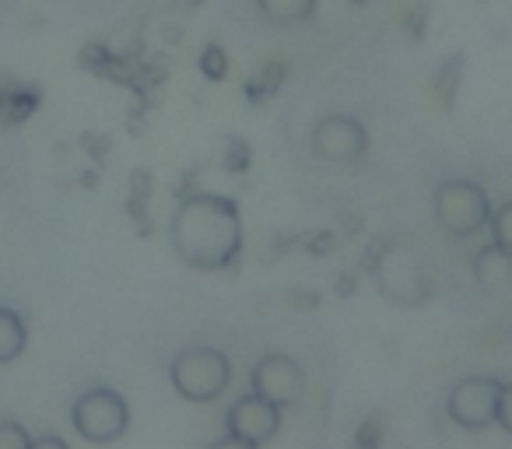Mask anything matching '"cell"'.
Segmentation results:
<instances>
[{
    "mask_svg": "<svg viewBox=\"0 0 512 449\" xmlns=\"http://www.w3.org/2000/svg\"><path fill=\"white\" fill-rule=\"evenodd\" d=\"M348 4H355V8H369V4H376V0H348Z\"/></svg>",
    "mask_w": 512,
    "mask_h": 449,
    "instance_id": "d6986e66",
    "label": "cell"
},
{
    "mask_svg": "<svg viewBox=\"0 0 512 449\" xmlns=\"http://www.w3.org/2000/svg\"><path fill=\"white\" fill-rule=\"evenodd\" d=\"M172 250L197 271H221L242 250V211L221 193H190L172 211Z\"/></svg>",
    "mask_w": 512,
    "mask_h": 449,
    "instance_id": "6da1fadb",
    "label": "cell"
},
{
    "mask_svg": "<svg viewBox=\"0 0 512 449\" xmlns=\"http://www.w3.org/2000/svg\"><path fill=\"white\" fill-rule=\"evenodd\" d=\"M432 211L449 236L467 239L488 225L491 197L474 179H442L432 193Z\"/></svg>",
    "mask_w": 512,
    "mask_h": 449,
    "instance_id": "277c9868",
    "label": "cell"
},
{
    "mask_svg": "<svg viewBox=\"0 0 512 449\" xmlns=\"http://www.w3.org/2000/svg\"><path fill=\"white\" fill-rule=\"evenodd\" d=\"M488 229H491V243H498L502 250L512 253V200L491 207Z\"/></svg>",
    "mask_w": 512,
    "mask_h": 449,
    "instance_id": "4fadbf2b",
    "label": "cell"
},
{
    "mask_svg": "<svg viewBox=\"0 0 512 449\" xmlns=\"http://www.w3.org/2000/svg\"><path fill=\"white\" fill-rule=\"evenodd\" d=\"M29 449H71V446L60 435H39V439L29 442Z\"/></svg>",
    "mask_w": 512,
    "mask_h": 449,
    "instance_id": "ac0fdd59",
    "label": "cell"
},
{
    "mask_svg": "<svg viewBox=\"0 0 512 449\" xmlns=\"http://www.w3.org/2000/svg\"><path fill=\"white\" fill-rule=\"evenodd\" d=\"M32 435L18 421H0V449H29Z\"/></svg>",
    "mask_w": 512,
    "mask_h": 449,
    "instance_id": "5bb4252c",
    "label": "cell"
},
{
    "mask_svg": "<svg viewBox=\"0 0 512 449\" xmlns=\"http://www.w3.org/2000/svg\"><path fill=\"white\" fill-rule=\"evenodd\" d=\"M281 428V407H274L271 400L246 393L228 407V432L242 435V439L264 446L267 439H274V432Z\"/></svg>",
    "mask_w": 512,
    "mask_h": 449,
    "instance_id": "9c48e42d",
    "label": "cell"
},
{
    "mask_svg": "<svg viewBox=\"0 0 512 449\" xmlns=\"http://www.w3.org/2000/svg\"><path fill=\"white\" fill-rule=\"evenodd\" d=\"M249 383H253L256 397L271 400L274 407H292L306 393V376H302V365L288 355H264L249 372Z\"/></svg>",
    "mask_w": 512,
    "mask_h": 449,
    "instance_id": "ba28073f",
    "label": "cell"
},
{
    "mask_svg": "<svg viewBox=\"0 0 512 449\" xmlns=\"http://www.w3.org/2000/svg\"><path fill=\"white\" fill-rule=\"evenodd\" d=\"M498 397H502V383H498L495 376H463L460 383L449 390L446 411L460 428L481 432V428L495 425Z\"/></svg>",
    "mask_w": 512,
    "mask_h": 449,
    "instance_id": "52a82bcc",
    "label": "cell"
},
{
    "mask_svg": "<svg viewBox=\"0 0 512 449\" xmlns=\"http://www.w3.org/2000/svg\"><path fill=\"white\" fill-rule=\"evenodd\" d=\"M25 344H29V330H25L22 316L15 309L0 306V365L15 362L25 351Z\"/></svg>",
    "mask_w": 512,
    "mask_h": 449,
    "instance_id": "7c38bea8",
    "label": "cell"
},
{
    "mask_svg": "<svg viewBox=\"0 0 512 449\" xmlns=\"http://www.w3.org/2000/svg\"><path fill=\"white\" fill-rule=\"evenodd\" d=\"M372 278L383 299L404 309H421L432 299V271L425 257L407 243H386L372 260Z\"/></svg>",
    "mask_w": 512,
    "mask_h": 449,
    "instance_id": "7a4b0ae2",
    "label": "cell"
},
{
    "mask_svg": "<svg viewBox=\"0 0 512 449\" xmlns=\"http://www.w3.org/2000/svg\"><path fill=\"white\" fill-rule=\"evenodd\" d=\"M71 421L78 428L81 439L88 442H116L130 425V407L109 386H95V390L81 393L71 407Z\"/></svg>",
    "mask_w": 512,
    "mask_h": 449,
    "instance_id": "5b68a950",
    "label": "cell"
},
{
    "mask_svg": "<svg viewBox=\"0 0 512 449\" xmlns=\"http://www.w3.org/2000/svg\"><path fill=\"white\" fill-rule=\"evenodd\" d=\"M211 449H260V446L249 442V439H242V435H235V432H225L221 439L211 442Z\"/></svg>",
    "mask_w": 512,
    "mask_h": 449,
    "instance_id": "e0dca14e",
    "label": "cell"
},
{
    "mask_svg": "<svg viewBox=\"0 0 512 449\" xmlns=\"http://www.w3.org/2000/svg\"><path fill=\"white\" fill-rule=\"evenodd\" d=\"M474 281L481 288H505L512 285V253L498 243H488L474 257Z\"/></svg>",
    "mask_w": 512,
    "mask_h": 449,
    "instance_id": "30bf717a",
    "label": "cell"
},
{
    "mask_svg": "<svg viewBox=\"0 0 512 449\" xmlns=\"http://www.w3.org/2000/svg\"><path fill=\"white\" fill-rule=\"evenodd\" d=\"M200 67H204L211 78H221L225 74V60H221V50L218 46H207L204 50V60H200Z\"/></svg>",
    "mask_w": 512,
    "mask_h": 449,
    "instance_id": "2e32d148",
    "label": "cell"
},
{
    "mask_svg": "<svg viewBox=\"0 0 512 449\" xmlns=\"http://www.w3.org/2000/svg\"><path fill=\"white\" fill-rule=\"evenodd\" d=\"M320 0H256V11L264 15V22L288 29V25H306L316 15Z\"/></svg>",
    "mask_w": 512,
    "mask_h": 449,
    "instance_id": "8fae6325",
    "label": "cell"
},
{
    "mask_svg": "<svg viewBox=\"0 0 512 449\" xmlns=\"http://www.w3.org/2000/svg\"><path fill=\"white\" fill-rule=\"evenodd\" d=\"M169 379L176 386L179 397L193 400V404H207V400H218L221 393L232 383V365L228 355L218 348H207V344H193V348L179 351L172 358Z\"/></svg>",
    "mask_w": 512,
    "mask_h": 449,
    "instance_id": "3957f363",
    "label": "cell"
},
{
    "mask_svg": "<svg viewBox=\"0 0 512 449\" xmlns=\"http://www.w3.org/2000/svg\"><path fill=\"white\" fill-rule=\"evenodd\" d=\"M498 425L512 435V383H502V397H498Z\"/></svg>",
    "mask_w": 512,
    "mask_h": 449,
    "instance_id": "9a60e30c",
    "label": "cell"
},
{
    "mask_svg": "<svg viewBox=\"0 0 512 449\" xmlns=\"http://www.w3.org/2000/svg\"><path fill=\"white\" fill-rule=\"evenodd\" d=\"M313 151L330 165H351L369 151V127L351 113H327L313 127Z\"/></svg>",
    "mask_w": 512,
    "mask_h": 449,
    "instance_id": "8992f818",
    "label": "cell"
}]
</instances>
